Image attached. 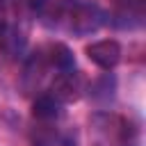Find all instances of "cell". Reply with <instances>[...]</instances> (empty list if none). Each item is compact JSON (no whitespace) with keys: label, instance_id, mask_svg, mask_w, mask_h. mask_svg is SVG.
<instances>
[{"label":"cell","instance_id":"1","mask_svg":"<svg viewBox=\"0 0 146 146\" xmlns=\"http://www.w3.org/2000/svg\"><path fill=\"white\" fill-rule=\"evenodd\" d=\"M94 146H139V132L132 121L112 112H96L89 121Z\"/></svg>","mask_w":146,"mask_h":146},{"label":"cell","instance_id":"2","mask_svg":"<svg viewBox=\"0 0 146 146\" xmlns=\"http://www.w3.org/2000/svg\"><path fill=\"white\" fill-rule=\"evenodd\" d=\"M84 89V82H82V75L71 68V71H59L50 84V96H55L59 103H71V100H78L80 94Z\"/></svg>","mask_w":146,"mask_h":146},{"label":"cell","instance_id":"3","mask_svg":"<svg viewBox=\"0 0 146 146\" xmlns=\"http://www.w3.org/2000/svg\"><path fill=\"white\" fill-rule=\"evenodd\" d=\"M87 57L103 71H112L119 62H121V46L119 41L114 39H100V41H94L84 48Z\"/></svg>","mask_w":146,"mask_h":146},{"label":"cell","instance_id":"4","mask_svg":"<svg viewBox=\"0 0 146 146\" xmlns=\"http://www.w3.org/2000/svg\"><path fill=\"white\" fill-rule=\"evenodd\" d=\"M41 52H43L46 64L55 66L57 71H71V68H75V57H73V52H71V48L66 43L55 41V43L46 46Z\"/></svg>","mask_w":146,"mask_h":146},{"label":"cell","instance_id":"5","mask_svg":"<svg viewBox=\"0 0 146 146\" xmlns=\"http://www.w3.org/2000/svg\"><path fill=\"white\" fill-rule=\"evenodd\" d=\"M23 48H25V36L21 30H16L9 23L5 27H0V52L14 57V55H21Z\"/></svg>","mask_w":146,"mask_h":146},{"label":"cell","instance_id":"6","mask_svg":"<svg viewBox=\"0 0 146 146\" xmlns=\"http://www.w3.org/2000/svg\"><path fill=\"white\" fill-rule=\"evenodd\" d=\"M32 114L39 121H52L59 116V100L50 94H41V96H36V100L32 105Z\"/></svg>","mask_w":146,"mask_h":146},{"label":"cell","instance_id":"7","mask_svg":"<svg viewBox=\"0 0 146 146\" xmlns=\"http://www.w3.org/2000/svg\"><path fill=\"white\" fill-rule=\"evenodd\" d=\"M7 25V5H5V0H0V27H5Z\"/></svg>","mask_w":146,"mask_h":146},{"label":"cell","instance_id":"8","mask_svg":"<svg viewBox=\"0 0 146 146\" xmlns=\"http://www.w3.org/2000/svg\"><path fill=\"white\" fill-rule=\"evenodd\" d=\"M25 2H34V0H25Z\"/></svg>","mask_w":146,"mask_h":146}]
</instances>
